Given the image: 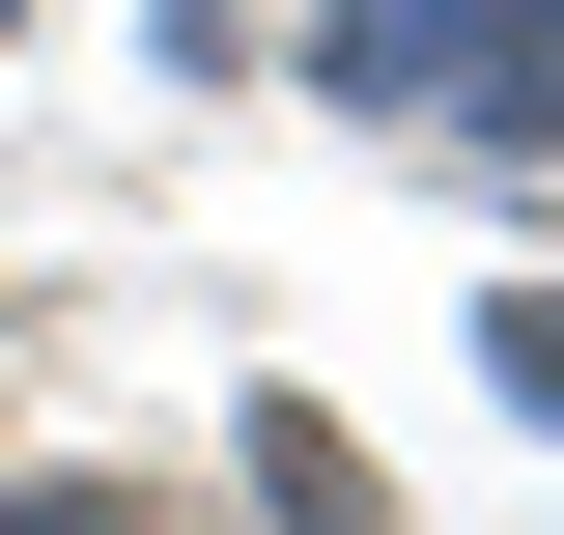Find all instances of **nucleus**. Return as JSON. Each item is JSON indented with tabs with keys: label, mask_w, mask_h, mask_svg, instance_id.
<instances>
[{
	"label": "nucleus",
	"mask_w": 564,
	"mask_h": 535,
	"mask_svg": "<svg viewBox=\"0 0 564 535\" xmlns=\"http://www.w3.org/2000/svg\"><path fill=\"white\" fill-rule=\"evenodd\" d=\"M508 395H564V310H508Z\"/></svg>",
	"instance_id": "obj_2"
},
{
	"label": "nucleus",
	"mask_w": 564,
	"mask_h": 535,
	"mask_svg": "<svg viewBox=\"0 0 564 535\" xmlns=\"http://www.w3.org/2000/svg\"><path fill=\"white\" fill-rule=\"evenodd\" d=\"M0 535H141V507H113V479H57V507H0Z\"/></svg>",
	"instance_id": "obj_1"
}]
</instances>
